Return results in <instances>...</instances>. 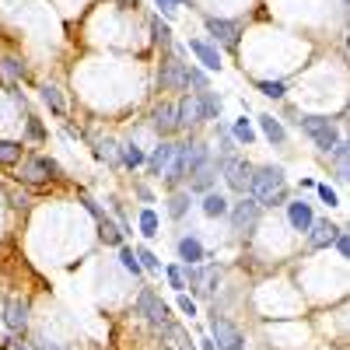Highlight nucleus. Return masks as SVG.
<instances>
[{"instance_id":"f257e3e1","label":"nucleus","mask_w":350,"mask_h":350,"mask_svg":"<svg viewBox=\"0 0 350 350\" xmlns=\"http://www.w3.org/2000/svg\"><path fill=\"white\" fill-rule=\"evenodd\" d=\"M249 193L259 207H280L287 200V179H284V168L280 165H262L252 168L249 175Z\"/></svg>"},{"instance_id":"f03ea898","label":"nucleus","mask_w":350,"mask_h":350,"mask_svg":"<svg viewBox=\"0 0 350 350\" xmlns=\"http://www.w3.org/2000/svg\"><path fill=\"white\" fill-rule=\"evenodd\" d=\"M295 123L315 140V148L323 151V154H329V151L336 148L340 133H336V126H333L329 120H323V116H301V120H295Z\"/></svg>"},{"instance_id":"7ed1b4c3","label":"nucleus","mask_w":350,"mask_h":350,"mask_svg":"<svg viewBox=\"0 0 350 350\" xmlns=\"http://www.w3.org/2000/svg\"><path fill=\"white\" fill-rule=\"evenodd\" d=\"M228 214H231V224H235V231L239 235H252L256 231V224H259V214H262V207L249 196V200H242V203H235V207H228Z\"/></svg>"},{"instance_id":"20e7f679","label":"nucleus","mask_w":350,"mask_h":350,"mask_svg":"<svg viewBox=\"0 0 350 350\" xmlns=\"http://www.w3.org/2000/svg\"><path fill=\"white\" fill-rule=\"evenodd\" d=\"M137 312H140L144 319H148L151 326H168V305L154 295L151 287H144V291H140V298H137Z\"/></svg>"},{"instance_id":"39448f33","label":"nucleus","mask_w":350,"mask_h":350,"mask_svg":"<svg viewBox=\"0 0 350 350\" xmlns=\"http://www.w3.org/2000/svg\"><path fill=\"white\" fill-rule=\"evenodd\" d=\"M211 340L217 343V350H242V343H245L242 333L231 326L228 319H221L217 312L211 315Z\"/></svg>"},{"instance_id":"423d86ee","label":"nucleus","mask_w":350,"mask_h":350,"mask_svg":"<svg viewBox=\"0 0 350 350\" xmlns=\"http://www.w3.org/2000/svg\"><path fill=\"white\" fill-rule=\"evenodd\" d=\"M221 172H224L228 186L235 189V193H245V189H249V175H252V165H245L242 158H221Z\"/></svg>"},{"instance_id":"0eeeda50","label":"nucleus","mask_w":350,"mask_h":350,"mask_svg":"<svg viewBox=\"0 0 350 350\" xmlns=\"http://www.w3.org/2000/svg\"><path fill=\"white\" fill-rule=\"evenodd\" d=\"M207 32L214 36V42H224L228 49H239V36H242V25H239V21L207 18Z\"/></svg>"},{"instance_id":"6e6552de","label":"nucleus","mask_w":350,"mask_h":350,"mask_svg":"<svg viewBox=\"0 0 350 350\" xmlns=\"http://www.w3.org/2000/svg\"><path fill=\"white\" fill-rule=\"evenodd\" d=\"M196 123H203L200 102H196V95H183L179 102H175V126L189 130V126H196Z\"/></svg>"},{"instance_id":"1a4fd4ad","label":"nucleus","mask_w":350,"mask_h":350,"mask_svg":"<svg viewBox=\"0 0 350 350\" xmlns=\"http://www.w3.org/2000/svg\"><path fill=\"white\" fill-rule=\"evenodd\" d=\"M14 179L21 186H42L49 179V172H46V158H21V168Z\"/></svg>"},{"instance_id":"9d476101","label":"nucleus","mask_w":350,"mask_h":350,"mask_svg":"<svg viewBox=\"0 0 350 350\" xmlns=\"http://www.w3.org/2000/svg\"><path fill=\"white\" fill-rule=\"evenodd\" d=\"M161 88L165 92H183L186 88V64L183 60L168 56V60L161 64Z\"/></svg>"},{"instance_id":"9b49d317","label":"nucleus","mask_w":350,"mask_h":350,"mask_svg":"<svg viewBox=\"0 0 350 350\" xmlns=\"http://www.w3.org/2000/svg\"><path fill=\"white\" fill-rule=\"evenodd\" d=\"M4 323L11 333H25L28 329V301L25 298H8L4 305Z\"/></svg>"},{"instance_id":"f8f14e48","label":"nucleus","mask_w":350,"mask_h":350,"mask_svg":"<svg viewBox=\"0 0 350 350\" xmlns=\"http://www.w3.org/2000/svg\"><path fill=\"white\" fill-rule=\"evenodd\" d=\"M179 154H183L189 175H193L196 168H203V165H211V148H207V144H200V140H193V144H179Z\"/></svg>"},{"instance_id":"ddd939ff","label":"nucleus","mask_w":350,"mask_h":350,"mask_svg":"<svg viewBox=\"0 0 350 350\" xmlns=\"http://www.w3.org/2000/svg\"><path fill=\"white\" fill-rule=\"evenodd\" d=\"M336 235H340V228L329 224V221H312V228H308L312 249H329V245L336 242Z\"/></svg>"},{"instance_id":"4468645a","label":"nucleus","mask_w":350,"mask_h":350,"mask_svg":"<svg viewBox=\"0 0 350 350\" xmlns=\"http://www.w3.org/2000/svg\"><path fill=\"white\" fill-rule=\"evenodd\" d=\"M151 126H154L161 137H168V133L179 130V126H175V102H161V105L151 112Z\"/></svg>"},{"instance_id":"2eb2a0df","label":"nucleus","mask_w":350,"mask_h":350,"mask_svg":"<svg viewBox=\"0 0 350 350\" xmlns=\"http://www.w3.org/2000/svg\"><path fill=\"white\" fill-rule=\"evenodd\" d=\"M189 49L196 53V60L207 67V70H221V53H217V46L203 42V39H189Z\"/></svg>"},{"instance_id":"dca6fc26","label":"nucleus","mask_w":350,"mask_h":350,"mask_svg":"<svg viewBox=\"0 0 350 350\" xmlns=\"http://www.w3.org/2000/svg\"><path fill=\"white\" fill-rule=\"evenodd\" d=\"M287 221H291V228H295V231H308L315 217H312V207H308L305 200H295V203H287Z\"/></svg>"},{"instance_id":"f3484780","label":"nucleus","mask_w":350,"mask_h":350,"mask_svg":"<svg viewBox=\"0 0 350 350\" xmlns=\"http://www.w3.org/2000/svg\"><path fill=\"white\" fill-rule=\"evenodd\" d=\"M175 148H179V144H161V148H154V154L148 158V161H144V165H148L151 168V175H165V168L172 165V158H175Z\"/></svg>"},{"instance_id":"a211bd4d","label":"nucleus","mask_w":350,"mask_h":350,"mask_svg":"<svg viewBox=\"0 0 350 350\" xmlns=\"http://www.w3.org/2000/svg\"><path fill=\"white\" fill-rule=\"evenodd\" d=\"M259 130H262V137H267L270 144H287V130H284V123L280 120H273V116H259Z\"/></svg>"},{"instance_id":"6ab92c4d","label":"nucleus","mask_w":350,"mask_h":350,"mask_svg":"<svg viewBox=\"0 0 350 350\" xmlns=\"http://www.w3.org/2000/svg\"><path fill=\"white\" fill-rule=\"evenodd\" d=\"M179 259L186 262V267H196V262L203 259V242H200V239H193V235L179 239Z\"/></svg>"},{"instance_id":"aec40b11","label":"nucleus","mask_w":350,"mask_h":350,"mask_svg":"<svg viewBox=\"0 0 350 350\" xmlns=\"http://www.w3.org/2000/svg\"><path fill=\"white\" fill-rule=\"evenodd\" d=\"M196 102H200V112H203V120H217L221 116V95L217 92H196Z\"/></svg>"},{"instance_id":"412c9836","label":"nucleus","mask_w":350,"mask_h":350,"mask_svg":"<svg viewBox=\"0 0 350 350\" xmlns=\"http://www.w3.org/2000/svg\"><path fill=\"white\" fill-rule=\"evenodd\" d=\"M98 235H102V242L105 245H123V231H120V224H116L112 217H98Z\"/></svg>"},{"instance_id":"4be33fe9","label":"nucleus","mask_w":350,"mask_h":350,"mask_svg":"<svg viewBox=\"0 0 350 350\" xmlns=\"http://www.w3.org/2000/svg\"><path fill=\"white\" fill-rule=\"evenodd\" d=\"M203 214L207 217H228V200L221 193H203Z\"/></svg>"},{"instance_id":"5701e85b","label":"nucleus","mask_w":350,"mask_h":350,"mask_svg":"<svg viewBox=\"0 0 350 350\" xmlns=\"http://www.w3.org/2000/svg\"><path fill=\"white\" fill-rule=\"evenodd\" d=\"M25 158V148L18 140H0V165H18Z\"/></svg>"},{"instance_id":"b1692460","label":"nucleus","mask_w":350,"mask_h":350,"mask_svg":"<svg viewBox=\"0 0 350 350\" xmlns=\"http://www.w3.org/2000/svg\"><path fill=\"white\" fill-rule=\"evenodd\" d=\"M211 183H214V165H203V168L193 172V186H189V189H196V193H211Z\"/></svg>"},{"instance_id":"393cba45","label":"nucleus","mask_w":350,"mask_h":350,"mask_svg":"<svg viewBox=\"0 0 350 350\" xmlns=\"http://www.w3.org/2000/svg\"><path fill=\"white\" fill-rule=\"evenodd\" d=\"M42 102H46L56 116H64V112H67V102H64V95H60V88H53V84L42 88Z\"/></svg>"},{"instance_id":"a878e982","label":"nucleus","mask_w":350,"mask_h":350,"mask_svg":"<svg viewBox=\"0 0 350 350\" xmlns=\"http://www.w3.org/2000/svg\"><path fill=\"white\" fill-rule=\"evenodd\" d=\"M189 193H172V200H168V214L175 217V221H183L186 217V211H189Z\"/></svg>"},{"instance_id":"bb28decb","label":"nucleus","mask_w":350,"mask_h":350,"mask_svg":"<svg viewBox=\"0 0 350 350\" xmlns=\"http://www.w3.org/2000/svg\"><path fill=\"white\" fill-rule=\"evenodd\" d=\"M120 262H123V270H126V273H133V277H140V273H144L140 259H137V252H133L130 245H120Z\"/></svg>"},{"instance_id":"cd10ccee","label":"nucleus","mask_w":350,"mask_h":350,"mask_svg":"<svg viewBox=\"0 0 350 350\" xmlns=\"http://www.w3.org/2000/svg\"><path fill=\"white\" fill-rule=\"evenodd\" d=\"M120 158H123V165H126V168H140L144 161H148V158H144V151L137 148V144H126V148L120 151Z\"/></svg>"},{"instance_id":"c85d7f7f","label":"nucleus","mask_w":350,"mask_h":350,"mask_svg":"<svg viewBox=\"0 0 350 350\" xmlns=\"http://www.w3.org/2000/svg\"><path fill=\"white\" fill-rule=\"evenodd\" d=\"M196 88V92H207V88H211V81H207V74H203L200 67H186V88Z\"/></svg>"},{"instance_id":"c756f323","label":"nucleus","mask_w":350,"mask_h":350,"mask_svg":"<svg viewBox=\"0 0 350 350\" xmlns=\"http://www.w3.org/2000/svg\"><path fill=\"white\" fill-rule=\"evenodd\" d=\"M140 231H144V239L158 235V214L154 211H140Z\"/></svg>"},{"instance_id":"7c9ffc66","label":"nucleus","mask_w":350,"mask_h":350,"mask_svg":"<svg viewBox=\"0 0 350 350\" xmlns=\"http://www.w3.org/2000/svg\"><path fill=\"white\" fill-rule=\"evenodd\" d=\"M151 32H154V42H161V46H172V28H168L161 18H151Z\"/></svg>"},{"instance_id":"2f4dec72","label":"nucleus","mask_w":350,"mask_h":350,"mask_svg":"<svg viewBox=\"0 0 350 350\" xmlns=\"http://www.w3.org/2000/svg\"><path fill=\"white\" fill-rule=\"evenodd\" d=\"M0 67H4V74H11V77H28V67L18 60V56H4Z\"/></svg>"},{"instance_id":"473e14b6","label":"nucleus","mask_w":350,"mask_h":350,"mask_svg":"<svg viewBox=\"0 0 350 350\" xmlns=\"http://www.w3.org/2000/svg\"><path fill=\"white\" fill-rule=\"evenodd\" d=\"M231 133H235V137H239V140H242V144H245V148H249V144H252V140H256V130H252V126H249V120H245V116H242V120H239V123H235V130H231Z\"/></svg>"},{"instance_id":"72a5a7b5","label":"nucleus","mask_w":350,"mask_h":350,"mask_svg":"<svg viewBox=\"0 0 350 350\" xmlns=\"http://www.w3.org/2000/svg\"><path fill=\"white\" fill-rule=\"evenodd\" d=\"M259 92L267 95V98H284V81H259Z\"/></svg>"},{"instance_id":"f704fd0d","label":"nucleus","mask_w":350,"mask_h":350,"mask_svg":"<svg viewBox=\"0 0 350 350\" xmlns=\"http://www.w3.org/2000/svg\"><path fill=\"white\" fill-rule=\"evenodd\" d=\"M165 273H168V284H172V287L179 291V295H183V291H186V277H183V267H168Z\"/></svg>"},{"instance_id":"c9c22d12","label":"nucleus","mask_w":350,"mask_h":350,"mask_svg":"<svg viewBox=\"0 0 350 350\" xmlns=\"http://www.w3.org/2000/svg\"><path fill=\"white\" fill-rule=\"evenodd\" d=\"M137 259H140V267H144V270H158V259H154V252H151L148 245H140V249H137Z\"/></svg>"},{"instance_id":"e433bc0d","label":"nucleus","mask_w":350,"mask_h":350,"mask_svg":"<svg viewBox=\"0 0 350 350\" xmlns=\"http://www.w3.org/2000/svg\"><path fill=\"white\" fill-rule=\"evenodd\" d=\"M28 137H32V140H46V130H42V123L36 120V116H28Z\"/></svg>"},{"instance_id":"4c0bfd02","label":"nucleus","mask_w":350,"mask_h":350,"mask_svg":"<svg viewBox=\"0 0 350 350\" xmlns=\"http://www.w3.org/2000/svg\"><path fill=\"white\" fill-rule=\"evenodd\" d=\"M315 193H319V200H323V203H329V207H336V203H340V196L329 186H315Z\"/></svg>"},{"instance_id":"58836bf2","label":"nucleus","mask_w":350,"mask_h":350,"mask_svg":"<svg viewBox=\"0 0 350 350\" xmlns=\"http://www.w3.org/2000/svg\"><path fill=\"white\" fill-rule=\"evenodd\" d=\"M81 203H84V211H88V214H92V217H95V221H98V217H102V207H98V203H95V200H92V196H88V193H81Z\"/></svg>"},{"instance_id":"ea45409f","label":"nucleus","mask_w":350,"mask_h":350,"mask_svg":"<svg viewBox=\"0 0 350 350\" xmlns=\"http://www.w3.org/2000/svg\"><path fill=\"white\" fill-rule=\"evenodd\" d=\"M333 245L340 249V256H343V259L350 256V239H347V231H340V235H336V242H333Z\"/></svg>"},{"instance_id":"a19ab883","label":"nucleus","mask_w":350,"mask_h":350,"mask_svg":"<svg viewBox=\"0 0 350 350\" xmlns=\"http://www.w3.org/2000/svg\"><path fill=\"white\" fill-rule=\"evenodd\" d=\"M179 308H183V312H186L189 319L196 315V301H193V298H186V295H179Z\"/></svg>"},{"instance_id":"79ce46f5","label":"nucleus","mask_w":350,"mask_h":350,"mask_svg":"<svg viewBox=\"0 0 350 350\" xmlns=\"http://www.w3.org/2000/svg\"><path fill=\"white\" fill-rule=\"evenodd\" d=\"M11 203H14L18 211H28V196L25 193H11Z\"/></svg>"},{"instance_id":"37998d69","label":"nucleus","mask_w":350,"mask_h":350,"mask_svg":"<svg viewBox=\"0 0 350 350\" xmlns=\"http://www.w3.org/2000/svg\"><path fill=\"white\" fill-rule=\"evenodd\" d=\"M175 4H179V0H158V8H161L165 14H172V11H175Z\"/></svg>"},{"instance_id":"c03bdc74","label":"nucleus","mask_w":350,"mask_h":350,"mask_svg":"<svg viewBox=\"0 0 350 350\" xmlns=\"http://www.w3.org/2000/svg\"><path fill=\"white\" fill-rule=\"evenodd\" d=\"M137 196H140V200H148V203H151V189H148V186H137Z\"/></svg>"},{"instance_id":"a18cd8bd","label":"nucleus","mask_w":350,"mask_h":350,"mask_svg":"<svg viewBox=\"0 0 350 350\" xmlns=\"http://www.w3.org/2000/svg\"><path fill=\"white\" fill-rule=\"evenodd\" d=\"M120 8H140V0H116Z\"/></svg>"},{"instance_id":"49530a36","label":"nucleus","mask_w":350,"mask_h":350,"mask_svg":"<svg viewBox=\"0 0 350 350\" xmlns=\"http://www.w3.org/2000/svg\"><path fill=\"white\" fill-rule=\"evenodd\" d=\"M32 347L36 350H56V347H46V340H32Z\"/></svg>"},{"instance_id":"de8ad7c7","label":"nucleus","mask_w":350,"mask_h":350,"mask_svg":"<svg viewBox=\"0 0 350 350\" xmlns=\"http://www.w3.org/2000/svg\"><path fill=\"white\" fill-rule=\"evenodd\" d=\"M200 343H203V350H217V343H214V340H200Z\"/></svg>"},{"instance_id":"09e8293b","label":"nucleus","mask_w":350,"mask_h":350,"mask_svg":"<svg viewBox=\"0 0 350 350\" xmlns=\"http://www.w3.org/2000/svg\"><path fill=\"white\" fill-rule=\"evenodd\" d=\"M179 343H183V347H179V350H193V343H186V340H179Z\"/></svg>"},{"instance_id":"8fccbe9b","label":"nucleus","mask_w":350,"mask_h":350,"mask_svg":"<svg viewBox=\"0 0 350 350\" xmlns=\"http://www.w3.org/2000/svg\"><path fill=\"white\" fill-rule=\"evenodd\" d=\"M14 350H28V347H25V343H18V347H14Z\"/></svg>"},{"instance_id":"3c124183","label":"nucleus","mask_w":350,"mask_h":350,"mask_svg":"<svg viewBox=\"0 0 350 350\" xmlns=\"http://www.w3.org/2000/svg\"><path fill=\"white\" fill-rule=\"evenodd\" d=\"M4 347H8V343H4V340H0V350H4Z\"/></svg>"},{"instance_id":"603ef678","label":"nucleus","mask_w":350,"mask_h":350,"mask_svg":"<svg viewBox=\"0 0 350 350\" xmlns=\"http://www.w3.org/2000/svg\"><path fill=\"white\" fill-rule=\"evenodd\" d=\"M179 4H186V0H179Z\"/></svg>"}]
</instances>
